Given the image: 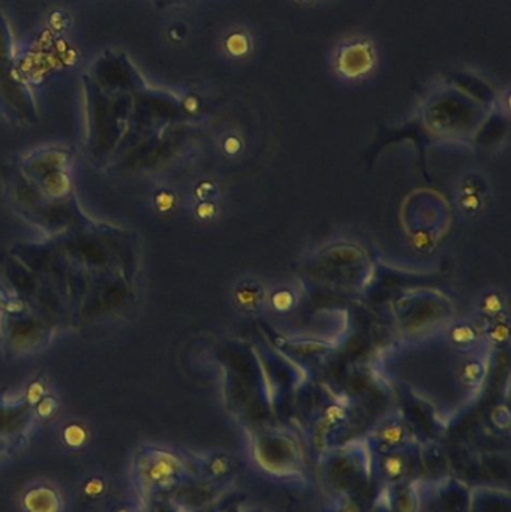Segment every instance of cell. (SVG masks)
I'll return each mask as SVG.
<instances>
[{"label": "cell", "mask_w": 511, "mask_h": 512, "mask_svg": "<svg viewBox=\"0 0 511 512\" xmlns=\"http://www.w3.org/2000/svg\"><path fill=\"white\" fill-rule=\"evenodd\" d=\"M461 204L465 212L476 213L482 207V198H480L477 192H474V194H464Z\"/></svg>", "instance_id": "7c38bea8"}, {"label": "cell", "mask_w": 511, "mask_h": 512, "mask_svg": "<svg viewBox=\"0 0 511 512\" xmlns=\"http://www.w3.org/2000/svg\"><path fill=\"white\" fill-rule=\"evenodd\" d=\"M450 340L459 348H470L477 342L476 328L468 324L456 325L450 333Z\"/></svg>", "instance_id": "52a82bcc"}, {"label": "cell", "mask_w": 511, "mask_h": 512, "mask_svg": "<svg viewBox=\"0 0 511 512\" xmlns=\"http://www.w3.org/2000/svg\"><path fill=\"white\" fill-rule=\"evenodd\" d=\"M272 306L278 312H288L294 306L293 292L288 289H279L272 295Z\"/></svg>", "instance_id": "ba28073f"}, {"label": "cell", "mask_w": 511, "mask_h": 512, "mask_svg": "<svg viewBox=\"0 0 511 512\" xmlns=\"http://www.w3.org/2000/svg\"><path fill=\"white\" fill-rule=\"evenodd\" d=\"M506 309V300L500 292H488L480 301V310L486 318H500Z\"/></svg>", "instance_id": "8992f818"}, {"label": "cell", "mask_w": 511, "mask_h": 512, "mask_svg": "<svg viewBox=\"0 0 511 512\" xmlns=\"http://www.w3.org/2000/svg\"><path fill=\"white\" fill-rule=\"evenodd\" d=\"M483 373H485V370H483L482 364L479 361H471L464 367L462 376H464V381L467 384H477V381L483 378Z\"/></svg>", "instance_id": "8fae6325"}, {"label": "cell", "mask_w": 511, "mask_h": 512, "mask_svg": "<svg viewBox=\"0 0 511 512\" xmlns=\"http://www.w3.org/2000/svg\"><path fill=\"white\" fill-rule=\"evenodd\" d=\"M488 339L495 345H503V343L509 342V325L506 322H497V324L492 325L488 328Z\"/></svg>", "instance_id": "9c48e42d"}, {"label": "cell", "mask_w": 511, "mask_h": 512, "mask_svg": "<svg viewBox=\"0 0 511 512\" xmlns=\"http://www.w3.org/2000/svg\"><path fill=\"white\" fill-rule=\"evenodd\" d=\"M17 71V48L11 24L0 9V96L3 92L26 93Z\"/></svg>", "instance_id": "3957f363"}, {"label": "cell", "mask_w": 511, "mask_h": 512, "mask_svg": "<svg viewBox=\"0 0 511 512\" xmlns=\"http://www.w3.org/2000/svg\"><path fill=\"white\" fill-rule=\"evenodd\" d=\"M198 194L203 195L201 198L206 200V198H210L215 194V186H213L212 183H203V185L198 188Z\"/></svg>", "instance_id": "9a60e30c"}, {"label": "cell", "mask_w": 511, "mask_h": 512, "mask_svg": "<svg viewBox=\"0 0 511 512\" xmlns=\"http://www.w3.org/2000/svg\"><path fill=\"white\" fill-rule=\"evenodd\" d=\"M236 298L239 300L240 306L245 309H254L263 300V289L257 282H245L237 289Z\"/></svg>", "instance_id": "5b68a950"}, {"label": "cell", "mask_w": 511, "mask_h": 512, "mask_svg": "<svg viewBox=\"0 0 511 512\" xmlns=\"http://www.w3.org/2000/svg\"><path fill=\"white\" fill-rule=\"evenodd\" d=\"M366 444H368L371 453L377 456V454L401 450V448L408 447L413 442H411L410 430H408L407 424L399 418H389L374 430Z\"/></svg>", "instance_id": "277c9868"}, {"label": "cell", "mask_w": 511, "mask_h": 512, "mask_svg": "<svg viewBox=\"0 0 511 512\" xmlns=\"http://www.w3.org/2000/svg\"><path fill=\"white\" fill-rule=\"evenodd\" d=\"M372 474V453L368 444H351L326 457L323 478L338 496H356Z\"/></svg>", "instance_id": "6da1fadb"}, {"label": "cell", "mask_w": 511, "mask_h": 512, "mask_svg": "<svg viewBox=\"0 0 511 512\" xmlns=\"http://www.w3.org/2000/svg\"><path fill=\"white\" fill-rule=\"evenodd\" d=\"M224 149H225V152L228 153V155L234 156L240 152V149H242V143H240L239 138L230 137V138H227V141H225Z\"/></svg>", "instance_id": "5bb4252c"}, {"label": "cell", "mask_w": 511, "mask_h": 512, "mask_svg": "<svg viewBox=\"0 0 511 512\" xmlns=\"http://www.w3.org/2000/svg\"><path fill=\"white\" fill-rule=\"evenodd\" d=\"M416 463L417 457L414 456L413 444L386 454H377V456L372 454V472L377 474L384 489H396L408 484L413 472L417 471L414 466Z\"/></svg>", "instance_id": "7a4b0ae2"}, {"label": "cell", "mask_w": 511, "mask_h": 512, "mask_svg": "<svg viewBox=\"0 0 511 512\" xmlns=\"http://www.w3.org/2000/svg\"><path fill=\"white\" fill-rule=\"evenodd\" d=\"M197 213L201 219H212L215 218L216 213H218V206L212 203V201H203V203L198 206Z\"/></svg>", "instance_id": "4fadbf2b"}, {"label": "cell", "mask_w": 511, "mask_h": 512, "mask_svg": "<svg viewBox=\"0 0 511 512\" xmlns=\"http://www.w3.org/2000/svg\"><path fill=\"white\" fill-rule=\"evenodd\" d=\"M335 512H365L356 496L342 495L336 499Z\"/></svg>", "instance_id": "30bf717a"}]
</instances>
